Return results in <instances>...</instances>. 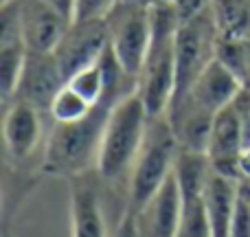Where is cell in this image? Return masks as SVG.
Here are the masks:
<instances>
[{
	"label": "cell",
	"mask_w": 250,
	"mask_h": 237,
	"mask_svg": "<svg viewBox=\"0 0 250 237\" xmlns=\"http://www.w3.org/2000/svg\"><path fill=\"white\" fill-rule=\"evenodd\" d=\"M151 42L138 73L136 92L149 117L167 114L176 92V35L180 16L176 4H151Z\"/></svg>",
	"instance_id": "obj_1"
},
{
	"label": "cell",
	"mask_w": 250,
	"mask_h": 237,
	"mask_svg": "<svg viewBox=\"0 0 250 237\" xmlns=\"http://www.w3.org/2000/svg\"><path fill=\"white\" fill-rule=\"evenodd\" d=\"M117 101L119 99L108 95L83 119L70 121V123H55L48 136L46 158H44L48 172L75 176V173L86 172L88 165L99 158L105 123Z\"/></svg>",
	"instance_id": "obj_2"
},
{
	"label": "cell",
	"mask_w": 250,
	"mask_h": 237,
	"mask_svg": "<svg viewBox=\"0 0 250 237\" xmlns=\"http://www.w3.org/2000/svg\"><path fill=\"white\" fill-rule=\"evenodd\" d=\"M147 125L149 112L138 92L123 97L112 106L97 158V169L104 180H117L134 167V160L145 141Z\"/></svg>",
	"instance_id": "obj_3"
},
{
	"label": "cell",
	"mask_w": 250,
	"mask_h": 237,
	"mask_svg": "<svg viewBox=\"0 0 250 237\" xmlns=\"http://www.w3.org/2000/svg\"><path fill=\"white\" fill-rule=\"evenodd\" d=\"M178 145L176 132L169 123L167 114L149 117V125L145 132V141L141 145L136 160L132 167V182H129V200L134 211H143L151 202L163 182L176 167Z\"/></svg>",
	"instance_id": "obj_4"
},
{
	"label": "cell",
	"mask_w": 250,
	"mask_h": 237,
	"mask_svg": "<svg viewBox=\"0 0 250 237\" xmlns=\"http://www.w3.org/2000/svg\"><path fill=\"white\" fill-rule=\"evenodd\" d=\"M217 44L220 35L211 7L195 18L180 22L176 35V92L171 101L185 97L193 82L202 75V70L215 60Z\"/></svg>",
	"instance_id": "obj_5"
},
{
	"label": "cell",
	"mask_w": 250,
	"mask_h": 237,
	"mask_svg": "<svg viewBox=\"0 0 250 237\" xmlns=\"http://www.w3.org/2000/svg\"><path fill=\"white\" fill-rule=\"evenodd\" d=\"M110 48L127 75L138 82L147 48L151 42V16L149 4L143 0H119L117 7L108 13Z\"/></svg>",
	"instance_id": "obj_6"
},
{
	"label": "cell",
	"mask_w": 250,
	"mask_h": 237,
	"mask_svg": "<svg viewBox=\"0 0 250 237\" xmlns=\"http://www.w3.org/2000/svg\"><path fill=\"white\" fill-rule=\"evenodd\" d=\"M211 173V160L207 151L180 150L176 158V176L180 182L182 211L176 237H213L207 211V178Z\"/></svg>",
	"instance_id": "obj_7"
},
{
	"label": "cell",
	"mask_w": 250,
	"mask_h": 237,
	"mask_svg": "<svg viewBox=\"0 0 250 237\" xmlns=\"http://www.w3.org/2000/svg\"><path fill=\"white\" fill-rule=\"evenodd\" d=\"M110 44L108 22L105 20H86V22H70L64 38L55 46V55L64 79L68 82L73 75L88 66L97 64Z\"/></svg>",
	"instance_id": "obj_8"
},
{
	"label": "cell",
	"mask_w": 250,
	"mask_h": 237,
	"mask_svg": "<svg viewBox=\"0 0 250 237\" xmlns=\"http://www.w3.org/2000/svg\"><path fill=\"white\" fill-rule=\"evenodd\" d=\"M66 86V79L60 70L53 53H33L29 51L18 79L13 99L31 104L33 108L48 110L55 95Z\"/></svg>",
	"instance_id": "obj_9"
},
{
	"label": "cell",
	"mask_w": 250,
	"mask_h": 237,
	"mask_svg": "<svg viewBox=\"0 0 250 237\" xmlns=\"http://www.w3.org/2000/svg\"><path fill=\"white\" fill-rule=\"evenodd\" d=\"M244 151V128L239 112L233 104L217 110L213 117L211 136H208L207 156L213 172L239 180V156Z\"/></svg>",
	"instance_id": "obj_10"
},
{
	"label": "cell",
	"mask_w": 250,
	"mask_h": 237,
	"mask_svg": "<svg viewBox=\"0 0 250 237\" xmlns=\"http://www.w3.org/2000/svg\"><path fill=\"white\" fill-rule=\"evenodd\" d=\"M22 38L29 51L53 53L70 26V18L46 0H18Z\"/></svg>",
	"instance_id": "obj_11"
},
{
	"label": "cell",
	"mask_w": 250,
	"mask_h": 237,
	"mask_svg": "<svg viewBox=\"0 0 250 237\" xmlns=\"http://www.w3.org/2000/svg\"><path fill=\"white\" fill-rule=\"evenodd\" d=\"M26 55L29 48L22 38L18 0H11L2 4V13H0V84H2L4 101H9L16 92Z\"/></svg>",
	"instance_id": "obj_12"
},
{
	"label": "cell",
	"mask_w": 250,
	"mask_h": 237,
	"mask_svg": "<svg viewBox=\"0 0 250 237\" xmlns=\"http://www.w3.org/2000/svg\"><path fill=\"white\" fill-rule=\"evenodd\" d=\"M239 90H242L239 79L235 77L233 70H230L224 62H220L215 57V60L202 70V75L193 82V86L189 88V92H187L185 97H189L200 108L215 114L217 110H222L224 106L233 104V99L237 97Z\"/></svg>",
	"instance_id": "obj_13"
},
{
	"label": "cell",
	"mask_w": 250,
	"mask_h": 237,
	"mask_svg": "<svg viewBox=\"0 0 250 237\" xmlns=\"http://www.w3.org/2000/svg\"><path fill=\"white\" fill-rule=\"evenodd\" d=\"M143 211H145L147 237H176L182 211V194L176 167Z\"/></svg>",
	"instance_id": "obj_14"
},
{
	"label": "cell",
	"mask_w": 250,
	"mask_h": 237,
	"mask_svg": "<svg viewBox=\"0 0 250 237\" xmlns=\"http://www.w3.org/2000/svg\"><path fill=\"white\" fill-rule=\"evenodd\" d=\"M42 134V119L40 110L31 104L13 99V106L4 117V143L9 154L16 160H22L35 150Z\"/></svg>",
	"instance_id": "obj_15"
},
{
	"label": "cell",
	"mask_w": 250,
	"mask_h": 237,
	"mask_svg": "<svg viewBox=\"0 0 250 237\" xmlns=\"http://www.w3.org/2000/svg\"><path fill=\"white\" fill-rule=\"evenodd\" d=\"M237 182L229 176L213 172L207 178V189H204V198H207V211L208 222H211V233L213 237H229L230 224H233L235 207H237Z\"/></svg>",
	"instance_id": "obj_16"
},
{
	"label": "cell",
	"mask_w": 250,
	"mask_h": 237,
	"mask_svg": "<svg viewBox=\"0 0 250 237\" xmlns=\"http://www.w3.org/2000/svg\"><path fill=\"white\" fill-rule=\"evenodd\" d=\"M73 237H105L95 187L77 182L73 189Z\"/></svg>",
	"instance_id": "obj_17"
},
{
	"label": "cell",
	"mask_w": 250,
	"mask_h": 237,
	"mask_svg": "<svg viewBox=\"0 0 250 237\" xmlns=\"http://www.w3.org/2000/svg\"><path fill=\"white\" fill-rule=\"evenodd\" d=\"M220 40H250V0H211Z\"/></svg>",
	"instance_id": "obj_18"
},
{
	"label": "cell",
	"mask_w": 250,
	"mask_h": 237,
	"mask_svg": "<svg viewBox=\"0 0 250 237\" xmlns=\"http://www.w3.org/2000/svg\"><path fill=\"white\" fill-rule=\"evenodd\" d=\"M66 84H68L73 90H77L79 95L92 106L101 104L104 97H108V84H105V75H104V68H101V62L79 70V73L73 75ZM114 99H117V97H114Z\"/></svg>",
	"instance_id": "obj_19"
},
{
	"label": "cell",
	"mask_w": 250,
	"mask_h": 237,
	"mask_svg": "<svg viewBox=\"0 0 250 237\" xmlns=\"http://www.w3.org/2000/svg\"><path fill=\"white\" fill-rule=\"evenodd\" d=\"M92 108H95V106L88 104L77 90H73V88L66 84L55 95L51 108H48V114L53 117L55 123H70V121L83 119Z\"/></svg>",
	"instance_id": "obj_20"
},
{
	"label": "cell",
	"mask_w": 250,
	"mask_h": 237,
	"mask_svg": "<svg viewBox=\"0 0 250 237\" xmlns=\"http://www.w3.org/2000/svg\"><path fill=\"white\" fill-rule=\"evenodd\" d=\"M119 0H75L73 22L86 20H105L108 13L117 7Z\"/></svg>",
	"instance_id": "obj_21"
},
{
	"label": "cell",
	"mask_w": 250,
	"mask_h": 237,
	"mask_svg": "<svg viewBox=\"0 0 250 237\" xmlns=\"http://www.w3.org/2000/svg\"><path fill=\"white\" fill-rule=\"evenodd\" d=\"M229 237H250V202L242 195H237V207H235Z\"/></svg>",
	"instance_id": "obj_22"
},
{
	"label": "cell",
	"mask_w": 250,
	"mask_h": 237,
	"mask_svg": "<svg viewBox=\"0 0 250 237\" xmlns=\"http://www.w3.org/2000/svg\"><path fill=\"white\" fill-rule=\"evenodd\" d=\"M233 106L237 108L239 119H242L244 128V147H250V90L242 88L237 92V97L233 99Z\"/></svg>",
	"instance_id": "obj_23"
},
{
	"label": "cell",
	"mask_w": 250,
	"mask_h": 237,
	"mask_svg": "<svg viewBox=\"0 0 250 237\" xmlns=\"http://www.w3.org/2000/svg\"><path fill=\"white\" fill-rule=\"evenodd\" d=\"M117 237H138V226H136V222H134L132 213H129V215H125L123 224L119 226Z\"/></svg>",
	"instance_id": "obj_24"
},
{
	"label": "cell",
	"mask_w": 250,
	"mask_h": 237,
	"mask_svg": "<svg viewBox=\"0 0 250 237\" xmlns=\"http://www.w3.org/2000/svg\"><path fill=\"white\" fill-rule=\"evenodd\" d=\"M48 4H53L55 9H60L64 16L70 18V22H73V7H75V0H46Z\"/></svg>",
	"instance_id": "obj_25"
},
{
	"label": "cell",
	"mask_w": 250,
	"mask_h": 237,
	"mask_svg": "<svg viewBox=\"0 0 250 237\" xmlns=\"http://www.w3.org/2000/svg\"><path fill=\"white\" fill-rule=\"evenodd\" d=\"M239 173L242 178H250V147H244L242 156H239Z\"/></svg>",
	"instance_id": "obj_26"
},
{
	"label": "cell",
	"mask_w": 250,
	"mask_h": 237,
	"mask_svg": "<svg viewBox=\"0 0 250 237\" xmlns=\"http://www.w3.org/2000/svg\"><path fill=\"white\" fill-rule=\"evenodd\" d=\"M143 2L149 4V7H151V4H173L176 0H143Z\"/></svg>",
	"instance_id": "obj_27"
}]
</instances>
